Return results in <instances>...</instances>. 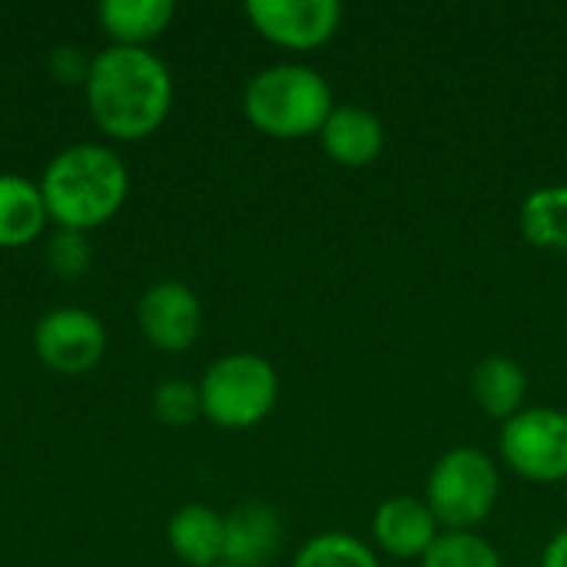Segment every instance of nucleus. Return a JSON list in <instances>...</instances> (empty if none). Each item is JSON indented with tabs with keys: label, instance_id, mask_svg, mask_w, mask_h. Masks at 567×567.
Masks as SVG:
<instances>
[{
	"label": "nucleus",
	"instance_id": "obj_1",
	"mask_svg": "<svg viewBox=\"0 0 567 567\" xmlns=\"http://www.w3.org/2000/svg\"><path fill=\"white\" fill-rule=\"evenodd\" d=\"M83 86L93 123L113 140L156 133L173 106V76L146 47H106L90 60Z\"/></svg>",
	"mask_w": 567,
	"mask_h": 567
},
{
	"label": "nucleus",
	"instance_id": "obj_2",
	"mask_svg": "<svg viewBox=\"0 0 567 567\" xmlns=\"http://www.w3.org/2000/svg\"><path fill=\"white\" fill-rule=\"evenodd\" d=\"M47 216L60 229L86 233L110 223L130 193L123 159L96 143H76L50 159L40 179Z\"/></svg>",
	"mask_w": 567,
	"mask_h": 567
},
{
	"label": "nucleus",
	"instance_id": "obj_3",
	"mask_svg": "<svg viewBox=\"0 0 567 567\" xmlns=\"http://www.w3.org/2000/svg\"><path fill=\"white\" fill-rule=\"evenodd\" d=\"M246 120L272 140L319 136L332 106L326 76L306 63H276L259 70L243 93Z\"/></svg>",
	"mask_w": 567,
	"mask_h": 567
},
{
	"label": "nucleus",
	"instance_id": "obj_4",
	"mask_svg": "<svg viewBox=\"0 0 567 567\" xmlns=\"http://www.w3.org/2000/svg\"><path fill=\"white\" fill-rule=\"evenodd\" d=\"M276 399L279 375L272 362L252 352H233L216 359L199 382L203 415L229 432L259 425L276 409Z\"/></svg>",
	"mask_w": 567,
	"mask_h": 567
},
{
	"label": "nucleus",
	"instance_id": "obj_5",
	"mask_svg": "<svg viewBox=\"0 0 567 567\" xmlns=\"http://www.w3.org/2000/svg\"><path fill=\"white\" fill-rule=\"evenodd\" d=\"M498 488L502 482L495 462L482 449L462 445L432 465L425 482V505L449 532H472L495 512Z\"/></svg>",
	"mask_w": 567,
	"mask_h": 567
},
{
	"label": "nucleus",
	"instance_id": "obj_6",
	"mask_svg": "<svg viewBox=\"0 0 567 567\" xmlns=\"http://www.w3.org/2000/svg\"><path fill=\"white\" fill-rule=\"evenodd\" d=\"M502 458L515 475L538 485L567 478V412L561 409H522L502 425Z\"/></svg>",
	"mask_w": 567,
	"mask_h": 567
},
{
	"label": "nucleus",
	"instance_id": "obj_7",
	"mask_svg": "<svg viewBox=\"0 0 567 567\" xmlns=\"http://www.w3.org/2000/svg\"><path fill=\"white\" fill-rule=\"evenodd\" d=\"M33 349L40 362L60 375H83L96 369L106 352V329L86 309H53L37 322Z\"/></svg>",
	"mask_w": 567,
	"mask_h": 567
},
{
	"label": "nucleus",
	"instance_id": "obj_8",
	"mask_svg": "<svg viewBox=\"0 0 567 567\" xmlns=\"http://www.w3.org/2000/svg\"><path fill=\"white\" fill-rule=\"evenodd\" d=\"M249 23L276 47L316 50L336 37L342 23L339 0H249Z\"/></svg>",
	"mask_w": 567,
	"mask_h": 567
},
{
	"label": "nucleus",
	"instance_id": "obj_9",
	"mask_svg": "<svg viewBox=\"0 0 567 567\" xmlns=\"http://www.w3.org/2000/svg\"><path fill=\"white\" fill-rule=\"evenodd\" d=\"M140 329L146 342L159 352H186L203 329V306L196 292L183 282H156L143 292L136 306Z\"/></svg>",
	"mask_w": 567,
	"mask_h": 567
},
{
	"label": "nucleus",
	"instance_id": "obj_10",
	"mask_svg": "<svg viewBox=\"0 0 567 567\" xmlns=\"http://www.w3.org/2000/svg\"><path fill=\"white\" fill-rule=\"evenodd\" d=\"M439 538V522L429 512L425 498H389L375 508L372 515V542L382 555L395 558V561H409V558H425V551L435 545Z\"/></svg>",
	"mask_w": 567,
	"mask_h": 567
},
{
	"label": "nucleus",
	"instance_id": "obj_11",
	"mask_svg": "<svg viewBox=\"0 0 567 567\" xmlns=\"http://www.w3.org/2000/svg\"><path fill=\"white\" fill-rule=\"evenodd\" d=\"M322 150L329 153V159H336L339 166H369L382 156L385 150V126L382 120L355 103L336 106L326 120V126L319 130Z\"/></svg>",
	"mask_w": 567,
	"mask_h": 567
},
{
	"label": "nucleus",
	"instance_id": "obj_12",
	"mask_svg": "<svg viewBox=\"0 0 567 567\" xmlns=\"http://www.w3.org/2000/svg\"><path fill=\"white\" fill-rule=\"evenodd\" d=\"M223 528H226V548H223V565L236 567H259L266 565L282 538L279 518L272 508L249 502L233 508L229 515H223Z\"/></svg>",
	"mask_w": 567,
	"mask_h": 567
},
{
	"label": "nucleus",
	"instance_id": "obj_13",
	"mask_svg": "<svg viewBox=\"0 0 567 567\" xmlns=\"http://www.w3.org/2000/svg\"><path fill=\"white\" fill-rule=\"evenodd\" d=\"M173 555L189 567H219L226 548L223 515L206 505H186L169 518L166 528Z\"/></svg>",
	"mask_w": 567,
	"mask_h": 567
},
{
	"label": "nucleus",
	"instance_id": "obj_14",
	"mask_svg": "<svg viewBox=\"0 0 567 567\" xmlns=\"http://www.w3.org/2000/svg\"><path fill=\"white\" fill-rule=\"evenodd\" d=\"M47 219L40 183H30L17 173H0V249L30 246L40 239Z\"/></svg>",
	"mask_w": 567,
	"mask_h": 567
},
{
	"label": "nucleus",
	"instance_id": "obj_15",
	"mask_svg": "<svg viewBox=\"0 0 567 567\" xmlns=\"http://www.w3.org/2000/svg\"><path fill=\"white\" fill-rule=\"evenodd\" d=\"M173 13V0H103L96 7L100 27L113 37V47H146L169 27Z\"/></svg>",
	"mask_w": 567,
	"mask_h": 567
},
{
	"label": "nucleus",
	"instance_id": "obj_16",
	"mask_svg": "<svg viewBox=\"0 0 567 567\" xmlns=\"http://www.w3.org/2000/svg\"><path fill=\"white\" fill-rule=\"evenodd\" d=\"M525 395H528V375L515 359L488 355L475 365L472 399L485 415L508 422L512 415H518L525 409Z\"/></svg>",
	"mask_w": 567,
	"mask_h": 567
},
{
	"label": "nucleus",
	"instance_id": "obj_17",
	"mask_svg": "<svg viewBox=\"0 0 567 567\" xmlns=\"http://www.w3.org/2000/svg\"><path fill=\"white\" fill-rule=\"evenodd\" d=\"M522 233L532 246L567 256V183L535 189L522 206Z\"/></svg>",
	"mask_w": 567,
	"mask_h": 567
},
{
	"label": "nucleus",
	"instance_id": "obj_18",
	"mask_svg": "<svg viewBox=\"0 0 567 567\" xmlns=\"http://www.w3.org/2000/svg\"><path fill=\"white\" fill-rule=\"evenodd\" d=\"M292 567H382L375 551L369 545H362L359 538L346 535V532H326L309 538L296 558Z\"/></svg>",
	"mask_w": 567,
	"mask_h": 567
},
{
	"label": "nucleus",
	"instance_id": "obj_19",
	"mask_svg": "<svg viewBox=\"0 0 567 567\" xmlns=\"http://www.w3.org/2000/svg\"><path fill=\"white\" fill-rule=\"evenodd\" d=\"M422 567H505L495 545L472 532H445L425 551Z\"/></svg>",
	"mask_w": 567,
	"mask_h": 567
},
{
	"label": "nucleus",
	"instance_id": "obj_20",
	"mask_svg": "<svg viewBox=\"0 0 567 567\" xmlns=\"http://www.w3.org/2000/svg\"><path fill=\"white\" fill-rule=\"evenodd\" d=\"M153 415L169 425V429H183L193 425L203 415V402H199V385H189L183 379L163 382L153 392Z\"/></svg>",
	"mask_w": 567,
	"mask_h": 567
},
{
	"label": "nucleus",
	"instance_id": "obj_21",
	"mask_svg": "<svg viewBox=\"0 0 567 567\" xmlns=\"http://www.w3.org/2000/svg\"><path fill=\"white\" fill-rule=\"evenodd\" d=\"M93 259V249L86 243V233H73V229H60L50 236L47 243V266L63 276V279H76L86 272Z\"/></svg>",
	"mask_w": 567,
	"mask_h": 567
},
{
	"label": "nucleus",
	"instance_id": "obj_22",
	"mask_svg": "<svg viewBox=\"0 0 567 567\" xmlns=\"http://www.w3.org/2000/svg\"><path fill=\"white\" fill-rule=\"evenodd\" d=\"M90 60H93V56H83L80 47H56V50L50 53V73H53L60 83H86Z\"/></svg>",
	"mask_w": 567,
	"mask_h": 567
},
{
	"label": "nucleus",
	"instance_id": "obj_23",
	"mask_svg": "<svg viewBox=\"0 0 567 567\" xmlns=\"http://www.w3.org/2000/svg\"><path fill=\"white\" fill-rule=\"evenodd\" d=\"M542 567H567V528H561L548 548H545V558H542Z\"/></svg>",
	"mask_w": 567,
	"mask_h": 567
},
{
	"label": "nucleus",
	"instance_id": "obj_24",
	"mask_svg": "<svg viewBox=\"0 0 567 567\" xmlns=\"http://www.w3.org/2000/svg\"><path fill=\"white\" fill-rule=\"evenodd\" d=\"M219 567H236V565H219Z\"/></svg>",
	"mask_w": 567,
	"mask_h": 567
}]
</instances>
